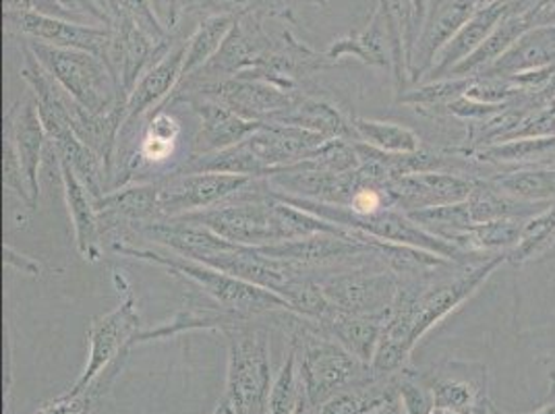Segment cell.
I'll use <instances>...</instances> for the list:
<instances>
[{
    "label": "cell",
    "mask_w": 555,
    "mask_h": 414,
    "mask_svg": "<svg viewBox=\"0 0 555 414\" xmlns=\"http://www.w3.org/2000/svg\"><path fill=\"white\" fill-rule=\"evenodd\" d=\"M113 254L139 259V261L164 268L175 276L185 277L197 290L208 295L209 299L216 300L224 309L241 313L251 320L266 318V315H270L274 311H282V309L293 311L288 300L282 299L276 293L249 284L245 280H238L231 274H224L216 268H209L206 263L186 259L181 255L156 251V249H141L138 245H118L113 249Z\"/></svg>",
    "instance_id": "obj_1"
},
{
    "label": "cell",
    "mask_w": 555,
    "mask_h": 414,
    "mask_svg": "<svg viewBox=\"0 0 555 414\" xmlns=\"http://www.w3.org/2000/svg\"><path fill=\"white\" fill-rule=\"evenodd\" d=\"M2 183L4 186L15 193V197L20 202H24L25 206L34 209V199H31V191L25 179L24 166L20 160L17 147H15V139L11 127L4 122V139H2Z\"/></svg>",
    "instance_id": "obj_37"
},
{
    "label": "cell",
    "mask_w": 555,
    "mask_h": 414,
    "mask_svg": "<svg viewBox=\"0 0 555 414\" xmlns=\"http://www.w3.org/2000/svg\"><path fill=\"white\" fill-rule=\"evenodd\" d=\"M534 27L555 25V0H541V4L529 13Z\"/></svg>",
    "instance_id": "obj_42"
},
{
    "label": "cell",
    "mask_w": 555,
    "mask_h": 414,
    "mask_svg": "<svg viewBox=\"0 0 555 414\" xmlns=\"http://www.w3.org/2000/svg\"><path fill=\"white\" fill-rule=\"evenodd\" d=\"M470 414H493V404L489 402L487 393H481V396H479V400H477V404L473 406Z\"/></svg>",
    "instance_id": "obj_46"
},
{
    "label": "cell",
    "mask_w": 555,
    "mask_h": 414,
    "mask_svg": "<svg viewBox=\"0 0 555 414\" xmlns=\"http://www.w3.org/2000/svg\"><path fill=\"white\" fill-rule=\"evenodd\" d=\"M390 315V313H388ZM388 315H343L334 313L324 323L325 334L347 348L350 354H354L359 361L370 365L375 357L377 345L382 340L384 327L388 322Z\"/></svg>",
    "instance_id": "obj_22"
},
{
    "label": "cell",
    "mask_w": 555,
    "mask_h": 414,
    "mask_svg": "<svg viewBox=\"0 0 555 414\" xmlns=\"http://www.w3.org/2000/svg\"><path fill=\"white\" fill-rule=\"evenodd\" d=\"M489 181L502 189L509 197L522 199V202H555V168L554 170H541V168H522V170H504L498 174H491Z\"/></svg>",
    "instance_id": "obj_31"
},
{
    "label": "cell",
    "mask_w": 555,
    "mask_h": 414,
    "mask_svg": "<svg viewBox=\"0 0 555 414\" xmlns=\"http://www.w3.org/2000/svg\"><path fill=\"white\" fill-rule=\"evenodd\" d=\"M473 160L489 166H518L516 170L529 166L555 164V135L552 138L509 139L502 143L479 145L470 152Z\"/></svg>",
    "instance_id": "obj_24"
},
{
    "label": "cell",
    "mask_w": 555,
    "mask_h": 414,
    "mask_svg": "<svg viewBox=\"0 0 555 414\" xmlns=\"http://www.w3.org/2000/svg\"><path fill=\"white\" fill-rule=\"evenodd\" d=\"M350 125L357 139L375 150L388 154H411L421 150V138L404 125L371 118H352Z\"/></svg>",
    "instance_id": "obj_30"
},
{
    "label": "cell",
    "mask_w": 555,
    "mask_h": 414,
    "mask_svg": "<svg viewBox=\"0 0 555 414\" xmlns=\"http://www.w3.org/2000/svg\"><path fill=\"white\" fill-rule=\"evenodd\" d=\"M311 2H315V4H325V0H311Z\"/></svg>",
    "instance_id": "obj_51"
},
{
    "label": "cell",
    "mask_w": 555,
    "mask_h": 414,
    "mask_svg": "<svg viewBox=\"0 0 555 414\" xmlns=\"http://www.w3.org/2000/svg\"><path fill=\"white\" fill-rule=\"evenodd\" d=\"M508 4L483 2L470 15V20L450 38V42L441 48L436 56L434 67L429 69V81L448 77L454 67H459L464 59H468L477 48L489 38V34L508 17Z\"/></svg>",
    "instance_id": "obj_16"
},
{
    "label": "cell",
    "mask_w": 555,
    "mask_h": 414,
    "mask_svg": "<svg viewBox=\"0 0 555 414\" xmlns=\"http://www.w3.org/2000/svg\"><path fill=\"white\" fill-rule=\"evenodd\" d=\"M232 25L234 17L229 15H208L197 24L195 31L186 38L185 63L179 86H183L193 75H197L218 54Z\"/></svg>",
    "instance_id": "obj_27"
},
{
    "label": "cell",
    "mask_w": 555,
    "mask_h": 414,
    "mask_svg": "<svg viewBox=\"0 0 555 414\" xmlns=\"http://www.w3.org/2000/svg\"><path fill=\"white\" fill-rule=\"evenodd\" d=\"M531 15H508L502 24L498 25L486 42L477 48L468 59H464L459 67H454L448 77H475L489 65H493L502 54L508 52V48L522 38L529 29H532Z\"/></svg>",
    "instance_id": "obj_26"
},
{
    "label": "cell",
    "mask_w": 555,
    "mask_h": 414,
    "mask_svg": "<svg viewBox=\"0 0 555 414\" xmlns=\"http://www.w3.org/2000/svg\"><path fill=\"white\" fill-rule=\"evenodd\" d=\"M325 141L327 139L318 133L278 122H261L254 135L245 139L255 158L266 166L270 177L288 166L307 160Z\"/></svg>",
    "instance_id": "obj_12"
},
{
    "label": "cell",
    "mask_w": 555,
    "mask_h": 414,
    "mask_svg": "<svg viewBox=\"0 0 555 414\" xmlns=\"http://www.w3.org/2000/svg\"><path fill=\"white\" fill-rule=\"evenodd\" d=\"M261 320H266V318H259V320L245 318L241 313L224 309L216 300L209 299L208 302H204V299L189 297L185 305L181 307V311L170 322L160 323L158 327H152V329H141L135 338V345L163 340V338L179 336V334L195 332V329H218V332L229 334L232 329L254 325L255 322H261Z\"/></svg>",
    "instance_id": "obj_13"
},
{
    "label": "cell",
    "mask_w": 555,
    "mask_h": 414,
    "mask_svg": "<svg viewBox=\"0 0 555 414\" xmlns=\"http://www.w3.org/2000/svg\"><path fill=\"white\" fill-rule=\"evenodd\" d=\"M195 92V95L214 100L222 106H227L245 120L254 122H268L278 113L293 106L299 93L284 92L272 83L249 79V77H227L218 81H204V83H186L179 88L177 93Z\"/></svg>",
    "instance_id": "obj_8"
},
{
    "label": "cell",
    "mask_w": 555,
    "mask_h": 414,
    "mask_svg": "<svg viewBox=\"0 0 555 414\" xmlns=\"http://www.w3.org/2000/svg\"><path fill=\"white\" fill-rule=\"evenodd\" d=\"M98 2H100V4H102V7H104V2H102V0H98Z\"/></svg>",
    "instance_id": "obj_52"
},
{
    "label": "cell",
    "mask_w": 555,
    "mask_h": 414,
    "mask_svg": "<svg viewBox=\"0 0 555 414\" xmlns=\"http://www.w3.org/2000/svg\"><path fill=\"white\" fill-rule=\"evenodd\" d=\"M61 166V179L65 189V202L69 207L70 224L75 232V247L79 255L95 263L104 254L102 231H100V216L95 209V199L92 193L77 179L67 161L59 160Z\"/></svg>",
    "instance_id": "obj_18"
},
{
    "label": "cell",
    "mask_w": 555,
    "mask_h": 414,
    "mask_svg": "<svg viewBox=\"0 0 555 414\" xmlns=\"http://www.w3.org/2000/svg\"><path fill=\"white\" fill-rule=\"evenodd\" d=\"M254 179L216 172H168L158 181L164 220L220 206L238 195Z\"/></svg>",
    "instance_id": "obj_9"
},
{
    "label": "cell",
    "mask_w": 555,
    "mask_h": 414,
    "mask_svg": "<svg viewBox=\"0 0 555 414\" xmlns=\"http://www.w3.org/2000/svg\"><path fill=\"white\" fill-rule=\"evenodd\" d=\"M301 377H299V350L291 346L288 357L280 368L274 386L268 398V414H295L301 400Z\"/></svg>",
    "instance_id": "obj_33"
},
{
    "label": "cell",
    "mask_w": 555,
    "mask_h": 414,
    "mask_svg": "<svg viewBox=\"0 0 555 414\" xmlns=\"http://www.w3.org/2000/svg\"><path fill=\"white\" fill-rule=\"evenodd\" d=\"M229 373L227 398L238 414H268L272 391V363L268 332L259 325H245L227 334Z\"/></svg>",
    "instance_id": "obj_4"
},
{
    "label": "cell",
    "mask_w": 555,
    "mask_h": 414,
    "mask_svg": "<svg viewBox=\"0 0 555 414\" xmlns=\"http://www.w3.org/2000/svg\"><path fill=\"white\" fill-rule=\"evenodd\" d=\"M4 266L17 272H24L31 277H40L44 274V266L29 255L20 254L17 249H13L11 245H4Z\"/></svg>",
    "instance_id": "obj_41"
},
{
    "label": "cell",
    "mask_w": 555,
    "mask_h": 414,
    "mask_svg": "<svg viewBox=\"0 0 555 414\" xmlns=\"http://www.w3.org/2000/svg\"><path fill=\"white\" fill-rule=\"evenodd\" d=\"M54 2L81 24L92 22L93 25H102V27H113L115 24L111 13L98 0H54Z\"/></svg>",
    "instance_id": "obj_39"
},
{
    "label": "cell",
    "mask_w": 555,
    "mask_h": 414,
    "mask_svg": "<svg viewBox=\"0 0 555 414\" xmlns=\"http://www.w3.org/2000/svg\"><path fill=\"white\" fill-rule=\"evenodd\" d=\"M398 396L404 414L436 413V400L429 377L411 373L406 367L398 371Z\"/></svg>",
    "instance_id": "obj_36"
},
{
    "label": "cell",
    "mask_w": 555,
    "mask_h": 414,
    "mask_svg": "<svg viewBox=\"0 0 555 414\" xmlns=\"http://www.w3.org/2000/svg\"><path fill=\"white\" fill-rule=\"evenodd\" d=\"M409 7H411V15H413V25H415L416 40L425 27L427 22V15H429V7H431V0H406Z\"/></svg>",
    "instance_id": "obj_43"
},
{
    "label": "cell",
    "mask_w": 555,
    "mask_h": 414,
    "mask_svg": "<svg viewBox=\"0 0 555 414\" xmlns=\"http://www.w3.org/2000/svg\"><path fill=\"white\" fill-rule=\"evenodd\" d=\"M261 15L263 11H254L234 20V25L218 54L199 70L202 75L197 83L218 81L247 73L259 67L274 52L276 40L266 31Z\"/></svg>",
    "instance_id": "obj_10"
},
{
    "label": "cell",
    "mask_w": 555,
    "mask_h": 414,
    "mask_svg": "<svg viewBox=\"0 0 555 414\" xmlns=\"http://www.w3.org/2000/svg\"><path fill=\"white\" fill-rule=\"evenodd\" d=\"M436 414H470V413H463V411H436Z\"/></svg>",
    "instance_id": "obj_49"
},
{
    "label": "cell",
    "mask_w": 555,
    "mask_h": 414,
    "mask_svg": "<svg viewBox=\"0 0 555 414\" xmlns=\"http://www.w3.org/2000/svg\"><path fill=\"white\" fill-rule=\"evenodd\" d=\"M95 209L98 214H108L129 222L138 231L164 220L158 181L125 184L120 189H113L104 197L95 199Z\"/></svg>",
    "instance_id": "obj_20"
},
{
    "label": "cell",
    "mask_w": 555,
    "mask_h": 414,
    "mask_svg": "<svg viewBox=\"0 0 555 414\" xmlns=\"http://www.w3.org/2000/svg\"><path fill=\"white\" fill-rule=\"evenodd\" d=\"M552 257H555V202L525 222L518 245L508 251V261L514 266Z\"/></svg>",
    "instance_id": "obj_29"
},
{
    "label": "cell",
    "mask_w": 555,
    "mask_h": 414,
    "mask_svg": "<svg viewBox=\"0 0 555 414\" xmlns=\"http://www.w3.org/2000/svg\"><path fill=\"white\" fill-rule=\"evenodd\" d=\"M4 122L11 127L20 160L24 166L25 179L31 191L34 206L40 199V168L47 150L48 135L38 115L36 98H25L7 111Z\"/></svg>",
    "instance_id": "obj_14"
},
{
    "label": "cell",
    "mask_w": 555,
    "mask_h": 414,
    "mask_svg": "<svg viewBox=\"0 0 555 414\" xmlns=\"http://www.w3.org/2000/svg\"><path fill=\"white\" fill-rule=\"evenodd\" d=\"M434 414H436V413H434Z\"/></svg>",
    "instance_id": "obj_53"
},
{
    "label": "cell",
    "mask_w": 555,
    "mask_h": 414,
    "mask_svg": "<svg viewBox=\"0 0 555 414\" xmlns=\"http://www.w3.org/2000/svg\"><path fill=\"white\" fill-rule=\"evenodd\" d=\"M525 218H504L483 224H473L468 231L459 234L452 243L464 251L475 255L508 254L520 241Z\"/></svg>",
    "instance_id": "obj_28"
},
{
    "label": "cell",
    "mask_w": 555,
    "mask_h": 414,
    "mask_svg": "<svg viewBox=\"0 0 555 414\" xmlns=\"http://www.w3.org/2000/svg\"><path fill=\"white\" fill-rule=\"evenodd\" d=\"M325 56L338 63L345 56L359 59L370 67H390L393 56V40L388 25V0H379L367 25L361 31L348 34L332 42Z\"/></svg>",
    "instance_id": "obj_15"
},
{
    "label": "cell",
    "mask_w": 555,
    "mask_h": 414,
    "mask_svg": "<svg viewBox=\"0 0 555 414\" xmlns=\"http://www.w3.org/2000/svg\"><path fill=\"white\" fill-rule=\"evenodd\" d=\"M38 63L70 98L92 115H108L118 104H127L111 67L92 52L59 48L42 42H25Z\"/></svg>",
    "instance_id": "obj_3"
},
{
    "label": "cell",
    "mask_w": 555,
    "mask_h": 414,
    "mask_svg": "<svg viewBox=\"0 0 555 414\" xmlns=\"http://www.w3.org/2000/svg\"><path fill=\"white\" fill-rule=\"evenodd\" d=\"M113 282H115L120 302L115 311H111L108 315L95 318L90 325L88 365L79 375V379L73 384V388L67 391L69 396H79L88 390L92 386L93 379L108 367L122 350L135 346V338L141 332L139 329L141 322H139L138 299H135L133 286L116 270L113 272Z\"/></svg>",
    "instance_id": "obj_6"
},
{
    "label": "cell",
    "mask_w": 555,
    "mask_h": 414,
    "mask_svg": "<svg viewBox=\"0 0 555 414\" xmlns=\"http://www.w3.org/2000/svg\"><path fill=\"white\" fill-rule=\"evenodd\" d=\"M295 414H320V409L307 398V393L301 391V400H299V404H297V411Z\"/></svg>",
    "instance_id": "obj_45"
},
{
    "label": "cell",
    "mask_w": 555,
    "mask_h": 414,
    "mask_svg": "<svg viewBox=\"0 0 555 414\" xmlns=\"http://www.w3.org/2000/svg\"><path fill=\"white\" fill-rule=\"evenodd\" d=\"M158 13H160V17H163L164 22V13H166V0H158Z\"/></svg>",
    "instance_id": "obj_48"
},
{
    "label": "cell",
    "mask_w": 555,
    "mask_h": 414,
    "mask_svg": "<svg viewBox=\"0 0 555 414\" xmlns=\"http://www.w3.org/2000/svg\"><path fill=\"white\" fill-rule=\"evenodd\" d=\"M483 2H500V4H509L512 0H483Z\"/></svg>",
    "instance_id": "obj_50"
},
{
    "label": "cell",
    "mask_w": 555,
    "mask_h": 414,
    "mask_svg": "<svg viewBox=\"0 0 555 414\" xmlns=\"http://www.w3.org/2000/svg\"><path fill=\"white\" fill-rule=\"evenodd\" d=\"M552 65H555V25H541L532 27L522 38H518L506 54H502L479 75L512 79Z\"/></svg>",
    "instance_id": "obj_19"
},
{
    "label": "cell",
    "mask_w": 555,
    "mask_h": 414,
    "mask_svg": "<svg viewBox=\"0 0 555 414\" xmlns=\"http://www.w3.org/2000/svg\"><path fill=\"white\" fill-rule=\"evenodd\" d=\"M409 218L431 234H438L446 241H454L459 234L473 227V218L466 202L450 204V206L427 207L418 211H409Z\"/></svg>",
    "instance_id": "obj_32"
},
{
    "label": "cell",
    "mask_w": 555,
    "mask_h": 414,
    "mask_svg": "<svg viewBox=\"0 0 555 414\" xmlns=\"http://www.w3.org/2000/svg\"><path fill=\"white\" fill-rule=\"evenodd\" d=\"M7 36L42 42L50 47L75 48L100 56L108 65L113 29L102 25L79 24L40 13H4Z\"/></svg>",
    "instance_id": "obj_7"
},
{
    "label": "cell",
    "mask_w": 555,
    "mask_h": 414,
    "mask_svg": "<svg viewBox=\"0 0 555 414\" xmlns=\"http://www.w3.org/2000/svg\"><path fill=\"white\" fill-rule=\"evenodd\" d=\"M183 13V0H166V13H164V25L170 29L179 24V17Z\"/></svg>",
    "instance_id": "obj_44"
},
{
    "label": "cell",
    "mask_w": 555,
    "mask_h": 414,
    "mask_svg": "<svg viewBox=\"0 0 555 414\" xmlns=\"http://www.w3.org/2000/svg\"><path fill=\"white\" fill-rule=\"evenodd\" d=\"M170 172H216V174H236L249 179H270L266 166L255 158L249 145L243 141L227 150L209 152V154H191L181 166L172 168Z\"/></svg>",
    "instance_id": "obj_25"
},
{
    "label": "cell",
    "mask_w": 555,
    "mask_h": 414,
    "mask_svg": "<svg viewBox=\"0 0 555 414\" xmlns=\"http://www.w3.org/2000/svg\"><path fill=\"white\" fill-rule=\"evenodd\" d=\"M554 202H522L516 197H509L502 189L489 181V177H477L473 179V191L466 199V206L470 211L473 224H483V222H493V220H504V218H525L529 220L534 214L543 211Z\"/></svg>",
    "instance_id": "obj_23"
},
{
    "label": "cell",
    "mask_w": 555,
    "mask_h": 414,
    "mask_svg": "<svg viewBox=\"0 0 555 414\" xmlns=\"http://www.w3.org/2000/svg\"><path fill=\"white\" fill-rule=\"evenodd\" d=\"M429 384H431V390H434L436 411L470 413L473 406L477 404L479 396L486 393L483 390H477L470 381L452 377V375L429 377Z\"/></svg>",
    "instance_id": "obj_35"
},
{
    "label": "cell",
    "mask_w": 555,
    "mask_h": 414,
    "mask_svg": "<svg viewBox=\"0 0 555 414\" xmlns=\"http://www.w3.org/2000/svg\"><path fill=\"white\" fill-rule=\"evenodd\" d=\"M189 104L193 106V113L199 116V133L195 138L193 154H209L238 145L261 127V122L245 120L231 113L227 106L202 95L191 98Z\"/></svg>",
    "instance_id": "obj_17"
},
{
    "label": "cell",
    "mask_w": 555,
    "mask_h": 414,
    "mask_svg": "<svg viewBox=\"0 0 555 414\" xmlns=\"http://www.w3.org/2000/svg\"><path fill=\"white\" fill-rule=\"evenodd\" d=\"M318 282L332 313L343 315H388L400 284L398 276L377 261L330 270Z\"/></svg>",
    "instance_id": "obj_5"
},
{
    "label": "cell",
    "mask_w": 555,
    "mask_h": 414,
    "mask_svg": "<svg viewBox=\"0 0 555 414\" xmlns=\"http://www.w3.org/2000/svg\"><path fill=\"white\" fill-rule=\"evenodd\" d=\"M2 2H4V13H40V15L79 22L63 7H59L54 0H2Z\"/></svg>",
    "instance_id": "obj_40"
},
{
    "label": "cell",
    "mask_w": 555,
    "mask_h": 414,
    "mask_svg": "<svg viewBox=\"0 0 555 414\" xmlns=\"http://www.w3.org/2000/svg\"><path fill=\"white\" fill-rule=\"evenodd\" d=\"M470 83H473V77H443V79H436V81H427L415 90L400 93L398 102L409 104V106L443 108L450 102L463 98L466 90L470 88Z\"/></svg>",
    "instance_id": "obj_34"
},
{
    "label": "cell",
    "mask_w": 555,
    "mask_h": 414,
    "mask_svg": "<svg viewBox=\"0 0 555 414\" xmlns=\"http://www.w3.org/2000/svg\"><path fill=\"white\" fill-rule=\"evenodd\" d=\"M186 11H202L208 15H229V17H241L254 11H261L257 0H193Z\"/></svg>",
    "instance_id": "obj_38"
},
{
    "label": "cell",
    "mask_w": 555,
    "mask_h": 414,
    "mask_svg": "<svg viewBox=\"0 0 555 414\" xmlns=\"http://www.w3.org/2000/svg\"><path fill=\"white\" fill-rule=\"evenodd\" d=\"M532 414H555V404H552V406H545V409H541L539 413Z\"/></svg>",
    "instance_id": "obj_47"
},
{
    "label": "cell",
    "mask_w": 555,
    "mask_h": 414,
    "mask_svg": "<svg viewBox=\"0 0 555 414\" xmlns=\"http://www.w3.org/2000/svg\"><path fill=\"white\" fill-rule=\"evenodd\" d=\"M288 338L291 346L299 350L302 391L315 406H322L334 393L373 377L370 365L334 342L320 320L301 315Z\"/></svg>",
    "instance_id": "obj_2"
},
{
    "label": "cell",
    "mask_w": 555,
    "mask_h": 414,
    "mask_svg": "<svg viewBox=\"0 0 555 414\" xmlns=\"http://www.w3.org/2000/svg\"><path fill=\"white\" fill-rule=\"evenodd\" d=\"M393 207L409 214L427 207L466 202L473 191V177L456 172H421L388 184Z\"/></svg>",
    "instance_id": "obj_11"
},
{
    "label": "cell",
    "mask_w": 555,
    "mask_h": 414,
    "mask_svg": "<svg viewBox=\"0 0 555 414\" xmlns=\"http://www.w3.org/2000/svg\"><path fill=\"white\" fill-rule=\"evenodd\" d=\"M268 122L299 127L325 139H348V141H352V138L357 139L352 125H348L347 118L334 104L325 102L322 98L302 95V93L297 95L291 108L278 113Z\"/></svg>",
    "instance_id": "obj_21"
}]
</instances>
